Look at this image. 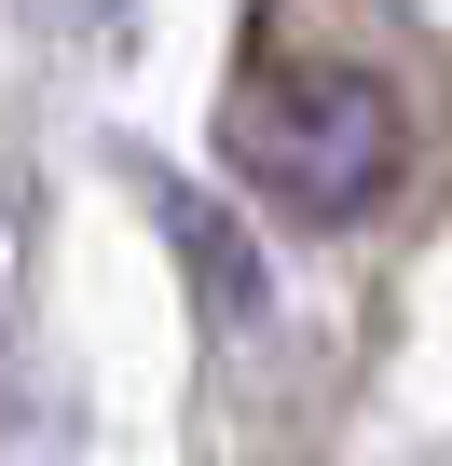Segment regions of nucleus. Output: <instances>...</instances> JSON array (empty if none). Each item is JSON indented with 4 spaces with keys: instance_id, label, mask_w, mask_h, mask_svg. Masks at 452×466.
I'll use <instances>...</instances> for the list:
<instances>
[{
    "instance_id": "1",
    "label": "nucleus",
    "mask_w": 452,
    "mask_h": 466,
    "mask_svg": "<svg viewBox=\"0 0 452 466\" xmlns=\"http://www.w3.org/2000/svg\"><path fill=\"white\" fill-rule=\"evenodd\" d=\"M397 151H411L397 96H384L370 69H343V56H316V69H247V96H234V165H247L288 219H370V206L397 192Z\"/></svg>"
}]
</instances>
